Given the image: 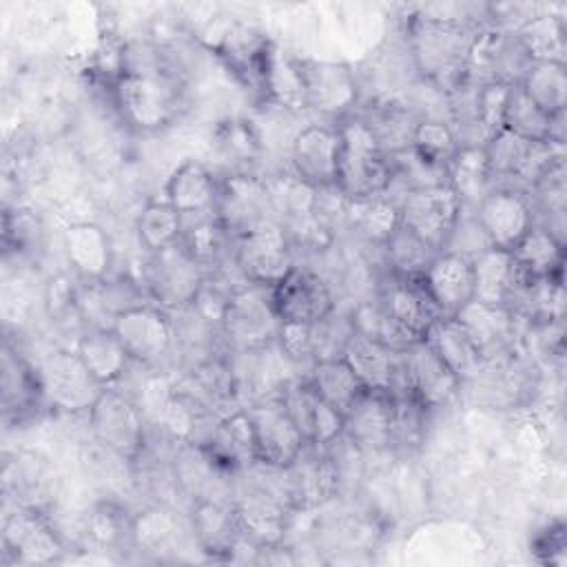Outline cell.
<instances>
[{"instance_id": "1", "label": "cell", "mask_w": 567, "mask_h": 567, "mask_svg": "<svg viewBox=\"0 0 567 567\" xmlns=\"http://www.w3.org/2000/svg\"><path fill=\"white\" fill-rule=\"evenodd\" d=\"M478 29L454 16L421 13L408 22V53L419 78L441 93L470 80V58Z\"/></svg>"}, {"instance_id": "2", "label": "cell", "mask_w": 567, "mask_h": 567, "mask_svg": "<svg viewBox=\"0 0 567 567\" xmlns=\"http://www.w3.org/2000/svg\"><path fill=\"white\" fill-rule=\"evenodd\" d=\"M109 93L120 120L140 133L171 126L186 104L184 82L173 71L122 73Z\"/></svg>"}, {"instance_id": "3", "label": "cell", "mask_w": 567, "mask_h": 567, "mask_svg": "<svg viewBox=\"0 0 567 567\" xmlns=\"http://www.w3.org/2000/svg\"><path fill=\"white\" fill-rule=\"evenodd\" d=\"M337 131L341 137L337 190L348 202L385 195L392 182L390 155L383 151L363 115H346L337 122Z\"/></svg>"}, {"instance_id": "4", "label": "cell", "mask_w": 567, "mask_h": 567, "mask_svg": "<svg viewBox=\"0 0 567 567\" xmlns=\"http://www.w3.org/2000/svg\"><path fill=\"white\" fill-rule=\"evenodd\" d=\"M252 474L257 481H244L237 489H233V507L244 534V543L252 547H268L281 545L290 516L292 505L286 496L281 470H277V478L261 481L259 463H255Z\"/></svg>"}, {"instance_id": "5", "label": "cell", "mask_w": 567, "mask_h": 567, "mask_svg": "<svg viewBox=\"0 0 567 567\" xmlns=\"http://www.w3.org/2000/svg\"><path fill=\"white\" fill-rule=\"evenodd\" d=\"M281 321L272 306L270 288L246 286L235 292L221 315L219 332L226 352L261 350L277 343Z\"/></svg>"}, {"instance_id": "6", "label": "cell", "mask_w": 567, "mask_h": 567, "mask_svg": "<svg viewBox=\"0 0 567 567\" xmlns=\"http://www.w3.org/2000/svg\"><path fill=\"white\" fill-rule=\"evenodd\" d=\"M89 416V430L97 445L117 454L126 463H135L146 447V423L140 405L122 390L104 388L95 399Z\"/></svg>"}, {"instance_id": "7", "label": "cell", "mask_w": 567, "mask_h": 567, "mask_svg": "<svg viewBox=\"0 0 567 567\" xmlns=\"http://www.w3.org/2000/svg\"><path fill=\"white\" fill-rule=\"evenodd\" d=\"M458 390V377L425 341H416L399 352L392 396L410 394L432 412L450 403Z\"/></svg>"}, {"instance_id": "8", "label": "cell", "mask_w": 567, "mask_h": 567, "mask_svg": "<svg viewBox=\"0 0 567 567\" xmlns=\"http://www.w3.org/2000/svg\"><path fill=\"white\" fill-rule=\"evenodd\" d=\"M204 266L177 241L151 252L144 266V288L148 299L164 310L190 306L204 284Z\"/></svg>"}, {"instance_id": "9", "label": "cell", "mask_w": 567, "mask_h": 567, "mask_svg": "<svg viewBox=\"0 0 567 567\" xmlns=\"http://www.w3.org/2000/svg\"><path fill=\"white\" fill-rule=\"evenodd\" d=\"M38 374L44 403L64 414L89 412L104 390L75 350H53L40 361Z\"/></svg>"}, {"instance_id": "10", "label": "cell", "mask_w": 567, "mask_h": 567, "mask_svg": "<svg viewBox=\"0 0 567 567\" xmlns=\"http://www.w3.org/2000/svg\"><path fill=\"white\" fill-rule=\"evenodd\" d=\"M215 215L233 239L261 226L279 224L266 177L255 173L221 175Z\"/></svg>"}, {"instance_id": "11", "label": "cell", "mask_w": 567, "mask_h": 567, "mask_svg": "<svg viewBox=\"0 0 567 567\" xmlns=\"http://www.w3.org/2000/svg\"><path fill=\"white\" fill-rule=\"evenodd\" d=\"M62 478L53 461L33 450H16L2 463V494L13 507L49 514L60 496Z\"/></svg>"}, {"instance_id": "12", "label": "cell", "mask_w": 567, "mask_h": 567, "mask_svg": "<svg viewBox=\"0 0 567 567\" xmlns=\"http://www.w3.org/2000/svg\"><path fill=\"white\" fill-rule=\"evenodd\" d=\"M233 259L250 284L264 288H272L297 266L295 248L281 224H268L235 237Z\"/></svg>"}, {"instance_id": "13", "label": "cell", "mask_w": 567, "mask_h": 567, "mask_svg": "<svg viewBox=\"0 0 567 567\" xmlns=\"http://www.w3.org/2000/svg\"><path fill=\"white\" fill-rule=\"evenodd\" d=\"M66 547L62 536L38 509L13 507L2 525V563L4 565H49L62 560Z\"/></svg>"}, {"instance_id": "14", "label": "cell", "mask_w": 567, "mask_h": 567, "mask_svg": "<svg viewBox=\"0 0 567 567\" xmlns=\"http://www.w3.org/2000/svg\"><path fill=\"white\" fill-rule=\"evenodd\" d=\"M461 210L463 204L447 184L419 188L405 193L399 202V224L441 252L450 241Z\"/></svg>"}, {"instance_id": "15", "label": "cell", "mask_w": 567, "mask_h": 567, "mask_svg": "<svg viewBox=\"0 0 567 567\" xmlns=\"http://www.w3.org/2000/svg\"><path fill=\"white\" fill-rule=\"evenodd\" d=\"M113 330L135 363L157 365L175 352L171 315L155 303H142L120 312L113 321Z\"/></svg>"}, {"instance_id": "16", "label": "cell", "mask_w": 567, "mask_h": 567, "mask_svg": "<svg viewBox=\"0 0 567 567\" xmlns=\"http://www.w3.org/2000/svg\"><path fill=\"white\" fill-rule=\"evenodd\" d=\"M246 412L252 425L257 463L281 470L308 445L279 396L255 401L246 405Z\"/></svg>"}, {"instance_id": "17", "label": "cell", "mask_w": 567, "mask_h": 567, "mask_svg": "<svg viewBox=\"0 0 567 567\" xmlns=\"http://www.w3.org/2000/svg\"><path fill=\"white\" fill-rule=\"evenodd\" d=\"M299 73L303 84V106L308 111L337 122L354 113L359 84L350 66L326 60H299Z\"/></svg>"}, {"instance_id": "18", "label": "cell", "mask_w": 567, "mask_h": 567, "mask_svg": "<svg viewBox=\"0 0 567 567\" xmlns=\"http://www.w3.org/2000/svg\"><path fill=\"white\" fill-rule=\"evenodd\" d=\"M341 137L332 124H308L299 128L288 144L290 173L310 188H330L337 184Z\"/></svg>"}, {"instance_id": "19", "label": "cell", "mask_w": 567, "mask_h": 567, "mask_svg": "<svg viewBox=\"0 0 567 567\" xmlns=\"http://www.w3.org/2000/svg\"><path fill=\"white\" fill-rule=\"evenodd\" d=\"M270 295L281 323H317L334 310V297L328 281L319 272L301 266H295L279 284H275Z\"/></svg>"}, {"instance_id": "20", "label": "cell", "mask_w": 567, "mask_h": 567, "mask_svg": "<svg viewBox=\"0 0 567 567\" xmlns=\"http://www.w3.org/2000/svg\"><path fill=\"white\" fill-rule=\"evenodd\" d=\"M281 481L295 512L328 503L341 485L330 452L315 445H306L290 465L281 467Z\"/></svg>"}, {"instance_id": "21", "label": "cell", "mask_w": 567, "mask_h": 567, "mask_svg": "<svg viewBox=\"0 0 567 567\" xmlns=\"http://www.w3.org/2000/svg\"><path fill=\"white\" fill-rule=\"evenodd\" d=\"M474 217L492 248L512 250L534 226V210L527 193L494 188L476 208Z\"/></svg>"}, {"instance_id": "22", "label": "cell", "mask_w": 567, "mask_h": 567, "mask_svg": "<svg viewBox=\"0 0 567 567\" xmlns=\"http://www.w3.org/2000/svg\"><path fill=\"white\" fill-rule=\"evenodd\" d=\"M308 445L328 450L346 427V416L328 405L306 379H292L279 394Z\"/></svg>"}, {"instance_id": "23", "label": "cell", "mask_w": 567, "mask_h": 567, "mask_svg": "<svg viewBox=\"0 0 567 567\" xmlns=\"http://www.w3.org/2000/svg\"><path fill=\"white\" fill-rule=\"evenodd\" d=\"M190 527L199 551L213 560L230 558L244 543L233 498L193 501Z\"/></svg>"}, {"instance_id": "24", "label": "cell", "mask_w": 567, "mask_h": 567, "mask_svg": "<svg viewBox=\"0 0 567 567\" xmlns=\"http://www.w3.org/2000/svg\"><path fill=\"white\" fill-rule=\"evenodd\" d=\"M219 175L202 159L188 157L173 168L166 179V202L182 215V221L215 213L219 197Z\"/></svg>"}, {"instance_id": "25", "label": "cell", "mask_w": 567, "mask_h": 567, "mask_svg": "<svg viewBox=\"0 0 567 567\" xmlns=\"http://www.w3.org/2000/svg\"><path fill=\"white\" fill-rule=\"evenodd\" d=\"M272 49V42L259 29L248 24H233L217 44V55L244 86L257 91L264 97Z\"/></svg>"}, {"instance_id": "26", "label": "cell", "mask_w": 567, "mask_h": 567, "mask_svg": "<svg viewBox=\"0 0 567 567\" xmlns=\"http://www.w3.org/2000/svg\"><path fill=\"white\" fill-rule=\"evenodd\" d=\"M188 547H197L190 518L184 523L179 512L171 505H155L140 516H135V549L157 558L171 560L179 558Z\"/></svg>"}, {"instance_id": "27", "label": "cell", "mask_w": 567, "mask_h": 567, "mask_svg": "<svg viewBox=\"0 0 567 567\" xmlns=\"http://www.w3.org/2000/svg\"><path fill=\"white\" fill-rule=\"evenodd\" d=\"M377 301L399 326H403L416 339H423L430 326L443 317L421 277L390 275L381 286Z\"/></svg>"}, {"instance_id": "28", "label": "cell", "mask_w": 567, "mask_h": 567, "mask_svg": "<svg viewBox=\"0 0 567 567\" xmlns=\"http://www.w3.org/2000/svg\"><path fill=\"white\" fill-rule=\"evenodd\" d=\"M430 297L443 317H456L474 301V268L472 259L441 250L421 275Z\"/></svg>"}, {"instance_id": "29", "label": "cell", "mask_w": 567, "mask_h": 567, "mask_svg": "<svg viewBox=\"0 0 567 567\" xmlns=\"http://www.w3.org/2000/svg\"><path fill=\"white\" fill-rule=\"evenodd\" d=\"M456 319L470 332L485 361L514 354L520 319L509 308L470 301Z\"/></svg>"}, {"instance_id": "30", "label": "cell", "mask_w": 567, "mask_h": 567, "mask_svg": "<svg viewBox=\"0 0 567 567\" xmlns=\"http://www.w3.org/2000/svg\"><path fill=\"white\" fill-rule=\"evenodd\" d=\"M343 436L363 454L392 450V394L363 392L346 414Z\"/></svg>"}, {"instance_id": "31", "label": "cell", "mask_w": 567, "mask_h": 567, "mask_svg": "<svg viewBox=\"0 0 567 567\" xmlns=\"http://www.w3.org/2000/svg\"><path fill=\"white\" fill-rule=\"evenodd\" d=\"M210 458L228 474L239 476L248 467L257 463L255 452V436L252 425L248 419L246 408H237L221 416L208 439L206 445H202Z\"/></svg>"}, {"instance_id": "32", "label": "cell", "mask_w": 567, "mask_h": 567, "mask_svg": "<svg viewBox=\"0 0 567 567\" xmlns=\"http://www.w3.org/2000/svg\"><path fill=\"white\" fill-rule=\"evenodd\" d=\"M38 368H33L18 350L4 343L2 350V410L4 419L24 421L44 408Z\"/></svg>"}, {"instance_id": "33", "label": "cell", "mask_w": 567, "mask_h": 567, "mask_svg": "<svg viewBox=\"0 0 567 567\" xmlns=\"http://www.w3.org/2000/svg\"><path fill=\"white\" fill-rule=\"evenodd\" d=\"M474 268V301L487 306H503L509 308L518 288L527 281L512 252L487 248L472 259Z\"/></svg>"}, {"instance_id": "34", "label": "cell", "mask_w": 567, "mask_h": 567, "mask_svg": "<svg viewBox=\"0 0 567 567\" xmlns=\"http://www.w3.org/2000/svg\"><path fill=\"white\" fill-rule=\"evenodd\" d=\"M62 246L66 261L82 281H100L109 277L113 261L111 239L97 224H71L64 230Z\"/></svg>"}, {"instance_id": "35", "label": "cell", "mask_w": 567, "mask_h": 567, "mask_svg": "<svg viewBox=\"0 0 567 567\" xmlns=\"http://www.w3.org/2000/svg\"><path fill=\"white\" fill-rule=\"evenodd\" d=\"M423 341L445 361L461 383L472 379L485 363L474 339L456 317L436 319L425 332Z\"/></svg>"}, {"instance_id": "36", "label": "cell", "mask_w": 567, "mask_h": 567, "mask_svg": "<svg viewBox=\"0 0 567 567\" xmlns=\"http://www.w3.org/2000/svg\"><path fill=\"white\" fill-rule=\"evenodd\" d=\"M73 350L104 388L115 385L133 363L113 328H86Z\"/></svg>"}, {"instance_id": "37", "label": "cell", "mask_w": 567, "mask_h": 567, "mask_svg": "<svg viewBox=\"0 0 567 567\" xmlns=\"http://www.w3.org/2000/svg\"><path fill=\"white\" fill-rule=\"evenodd\" d=\"M341 357L352 368V372L357 374V379L361 381L365 392H381V394L392 392L399 352H394L354 330L350 334Z\"/></svg>"}, {"instance_id": "38", "label": "cell", "mask_w": 567, "mask_h": 567, "mask_svg": "<svg viewBox=\"0 0 567 567\" xmlns=\"http://www.w3.org/2000/svg\"><path fill=\"white\" fill-rule=\"evenodd\" d=\"M213 151L228 166L224 175H235V173L259 175L255 171V164L261 157L264 142L257 126L250 120L228 117L219 122L213 131Z\"/></svg>"}, {"instance_id": "39", "label": "cell", "mask_w": 567, "mask_h": 567, "mask_svg": "<svg viewBox=\"0 0 567 567\" xmlns=\"http://www.w3.org/2000/svg\"><path fill=\"white\" fill-rule=\"evenodd\" d=\"M520 275L527 281L551 279L563 281L565 241L556 239L547 228L534 224L527 235L509 250Z\"/></svg>"}, {"instance_id": "40", "label": "cell", "mask_w": 567, "mask_h": 567, "mask_svg": "<svg viewBox=\"0 0 567 567\" xmlns=\"http://www.w3.org/2000/svg\"><path fill=\"white\" fill-rule=\"evenodd\" d=\"M445 175L447 186L456 193L465 208H476L496 188L485 146L481 144L461 146L450 159Z\"/></svg>"}, {"instance_id": "41", "label": "cell", "mask_w": 567, "mask_h": 567, "mask_svg": "<svg viewBox=\"0 0 567 567\" xmlns=\"http://www.w3.org/2000/svg\"><path fill=\"white\" fill-rule=\"evenodd\" d=\"M563 117L565 115H547L540 106H536L520 84L509 86V95L503 113V128L529 140V142H558L563 144Z\"/></svg>"}, {"instance_id": "42", "label": "cell", "mask_w": 567, "mask_h": 567, "mask_svg": "<svg viewBox=\"0 0 567 567\" xmlns=\"http://www.w3.org/2000/svg\"><path fill=\"white\" fill-rule=\"evenodd\" d=\"M306 381L315 388V392L332 405L343 416L350 412V408L361 399L365 392L352 368L346 363L343 357L323 359L317 361L310 372L306 374Z\"/></svg>"}, {"instance_id": "43", "label": "cell", "mask_w": 567, "mask_h": 567, "mask_svg": "<svg viewBox=\"0 0 567 567\" xmlns=\"http://www.w3.org/2000/svg\"><path fill=\"white\" fill-rule=\"evenodd\" d=\"M514 35L532 62H565L567 31L565 20L560 16L534 13L520 27L514 29Z\"/></svg>"}, {"instance_id": "44", "label": "cell", "mask_w": 567, "mask_h": 567, "mask_svg": "<svg viewBox=\"0 0 567 567\" xmlns=\"http://www.w3.org/2000/svg\"><path fill=\"white\" fill-rule=\"evenodd\" d=\"M525 95L547 115H565L567 106V66L565 62H532L518 82Z\"/></svg>"}, {"instance_id": "45", "label": "cell", "mask_w": 567, "mask_h": 567, "mask_svg": "<svg viewBox=\"0 0 567 567\" xmlns=\"http://www.w3.org/2000/svg\"><path fill=\"white\" fill-rule=\"evenodd\" d=\"M179 244L204 266V270L224 261L233 252V237L215 213L184 221Z\"/></svg>"}, {"instance_id": "46", "label": "cell", "mask_w": 567, "mask_h": 567, "mask_svg": "<svg viewBox=\"0 0 567 567\" xmlns=\"http://www.w3.org/2000/svg\"><path fill=\"white\" fill-rule=\"evenodd\" d=\"M86 534L100 549L106 551L135 547V518H131L120 503L102 501L86 518Z\"/></svg>"}, {"instance_id": "47", "label": "cell", "mask_w": 567, "mask_h": 567, "mask_svg": "<svg viewBox=\"0 0 567 567\" xmlns=\"http://www.w3.org/2000/svg\"><path fill=\"white\" fill-rule=\"evenodd\" d=\"M182 215L166 199L146 202L135 219L137 239L148 255L177 244L182 237Z\"/></svg>"}, {"instance_id": "48", "label": "cell", "mask_w": 567, "mask_h": 567, "mask_svg": "<svg viewBox=\"0 0 567 567\" xmlns=\"http://www.w3.org/2000/svg\"><path fill=\"white\" fill-rule=\"evenodd\" d=\"M346 221L368 241L383 246L399 226V206L385 195L348 202Z\"/></svg>"}, {"instance_id": "49", "label": "cell", "mask_w": 567, "mask_h": 567, "mask_svg": "<svg viewBox=\"0 0 567 567\" xmlns=\"http://www.w3.org/2000/svg\"><path fill=\"white\" fill-rule=\"evenodd\" d=\"M381 248L390 275L396 277H421L430 261L439 255L430 244H425L421 237H416L401 224L394 228V233L385 239Z\"/></svg>"}, {"instance_id": "50", "label": "cell", "mask_w": 567, "mask_h": 567, "mask_svg": "<svg viewBox=\"0 0 567 567\" xmlns=\"http://www.w3.org/2000/svg\"><path fill=\"white\" fill-rule=\"evenodd\" d=\"M350 319L359 334H363L394 352H401V350L410 348L412 343L423 341V339H416L414 334H410L403 326H399L379 301H361L350 312Z\"/></svg>"}, {"instance_id": "51", "label": "cell", "mask_w": 567, "mask_h": 567, "mask_svg": "<svg viewBox=\"0 0 567 567\" xmlns=\"http://www.w3.org/2000/svg\"><path fill=\"white\" fill-rule=\"evenodd\" d=\"M410 146L421 159H425L434 166L447 168L450 159L461 148V142L447 120L425 117V120L416 122Z\"/></svg>"}, {"instance_id": "52", "label": "cell", "mask_w": 567, "mask_h": 567, "mask_svg": "<svg viewBox=\"0 0 567 567\" xmlns=\"http://www.w3.org/2000/svg\"><path fill=\"white\" fill-rule=\"evenodd\" d=\"M430 410L410 394L392 396V450L419 447Z\"/></svg>"}, {"instance_id": "53", "label": "cell", "mask_w": 567, "mask_h": 567, "mask_svg": "<svg viewBox=\"0 0 567 567\" xmlns=\"http://www.w3.org/2000/svg\"><path fill=\"white\" fill-rule=\"evenodd\" d=\"M509 86L512 84L507 82H481L478 86V126L485 142L503 128V113Z\"/></svg>"}, {"instance_id": "54", "label": "cell", "mask_w": 567, "mask_h": 567, "mask_svg": "<svg viewBox=\"0 0 567 567\" xmlns=\"http://www.w3.org/2000/svg\"><path fill=\"white\" fill-rule=\"evenodd\" d=\"M42 226L31 210H4V246L31 255L40 246Z\"/></svg>"}, {"instance_id": "55", "label": "cell", "mask_w": 567, "mask_h": 567, "mask_svg": "<svg viewBox=\"0 0 567 567\" xmlns=\"http://www.w3.org/2000/svg\"><path fill=\"white\" fill-rule=\"evenodd\" d=\"M532 554L543 565H565V525L551 523L547 525L532 543Z\"/></svg>"}]
</instances>
